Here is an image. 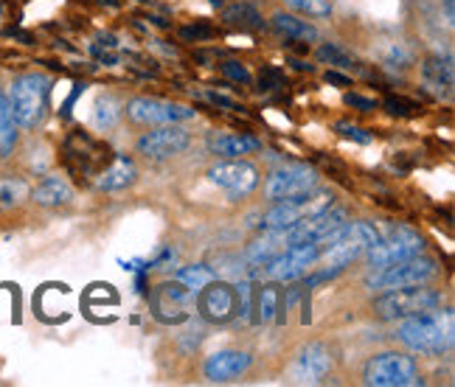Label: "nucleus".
I'll use <instances>...</instances> for the list:
<instances>
[{
	"mask_svg": "<svg viewBox=\"0 0 455 387\" xmlns=\"http://www.w3.org/2000/svg\"><path fill=\"white\" fill-rule=\"evenodd\" d=\"M444 12H447V26H452V0H444Z\"/></svg>",
	"mask_w": 455,
	"mask_h": 387,
	"instance_id": "43",
	"label": "nucleus"
},
{
	"mask_svg": "<svg viewBox=\"0 0 455 387\" xmlns=\"http://www.w3.org/2000/svg\"><path fill=\"white\" fill-rule=\"evenodd\" d=\"M96 186L101 188V191H121V188H127V186H132L135 183V178H138V169H135V161L132 157H127V154H116V157H110V163L104 166L99 174H96Z\"/></svg>",
	"mask_w": 455,
	"mask_h": 387,
	"instance_id": "20",
	"label": "nucleus"
},
{
	"mask_svg": "<svg viewBox=\"0 0 455 387\" xmlns=\"http://www.w3.org/2000/svg\"><path fill=\"white\" fill-rule=\"evenodd\" d=\"M212 4H214V6H222V0H212Z\"/></svg>",
	"mask_w": 455,
	"mask_h": 387,
	"instance_id": "45",
	"label": "nucleus"
},
{
	"mask_svg": "<svg viewBox=\"0 0 455 387\" xmlns=\"http://www.w3.org/2000/svg\"><path fill=\"white\" fill-rule=\"evenodd\" d=\"M28 183L20 178H0V210H12L23 200H28Z\"/></svg>",
	"mask_w": 455,
	"mask_h": 387,
	"instance_id": "29",
	"label": "nucleus"
},
{
	"mask_svg": "<svg viewBox=\"0 0 455 387\" xmlns=\"http://www.w3.org/2000/svg\"><path fill=\"white\" fill-rule=\"evenodd\" d=\"M208 180L225 188L231 200H239V197H248L259 186V169L248 161H242V157H222L220 163L208 169Z\"/></svg>",
	"mask_w": 455,
	"mask_h": 387,
	"instance_id": "9",
	"label": "nucleus"
},
{
	"mask_svg": "<svg viewBox=\"0 0 455 387\" xmlns=\"http://www.w3.org/2000/svg\"><path fill=\"white\" fill-rule=\"evenodd\" d=\"M290 65H292L295 70H307V74H309V70H312V65H307L304 59H290Z\"/></svg>",
	"mask_w": 455,
	"mask_h": 387,
	"instance_id": "42",
	"label": "nucleus"
},
{
	"mask_svg": "<svg viewBox=\"0 0 455 387\" xmlns=\"http://www.w3.org/2000/svg\"><path fill=\"white\" fill-rule=\"evenodd\" d=\"M318 188V171L307 163H292L273 171L267 183H265V194L267 200L278 202V200H292V197H301V194Z\"/></svg>",
	"mask_w": 455,
	"mask_h": 387,
	"instance_id": "12",
	"label": "nucleus"
},
{
	"mask_svg": "<svg viewBox=\"0 0 455 387\" xmlns=\"http://www.w3.org/2000/svg\"><path fill=\"white\" fill-rule=\"evenodd\" d=\"M335 200H331L329 191H318L312 188L301 197H292V200H278L270 210L261 214V231H287V227L304 222L312 214H321V210L331 208Z\"/></svg>",
	"mask_w": 455,
	"mask_h": 387,
	"instance_id": "5",
	"label": "nucleus"
},
{
	"mask_svg": "<svg viewBox=\"0 0 455 387\" xmlns=\"http://www.w3.org/2000/svg\"><path fill=\"white\" fill-rule=\"evenodd\" d=\"M435 275H439V264H435V258H427L419 253L408 261L391 264V267H385V270H371V275L365 278V287L388 292V289L427 284V280H433Z\"/></svg>",
	"mask_w": 455,
	"mask_h": 387,
	"instance_id": "6",
	"label": "nucleus"
},
{
	"mask_svg": "<svg viewBox=\"0 0 455 387\" xmlns=\"http://www.w3.org/2000/svg\"><path fill=\"white\" fill-rule=\"evenodd\" d=\"M222 20L228 26H234L239 31H261L265 28V20H261V14L251 6V4H234L222 12Z\"/></svg>",
	"mask_w": 455,
	"mask_h": 387,
	"instance_id": "26",
	"label": "nucleus"
},
{
	"mask_svg": "<svg viewBox=\"0 0 455 387\" xmlns=\"http://www.w3.org/2000/svg\"><path fill=\"white\" fill-rule=\"evenodd\" d=\"M343 101L348 104V107L360 110V113H371V110H377V101H374V99H365V96H360V93H346Z\"/></svg>",
	"mask_w": 455,
	"mask_h": 387,
	"instance_id": "40",
	"label": "nucleus"
},
{
	"mask_svg": "<svg viewBox=\"0 0 455 387\" xmlns=\"http://www.w3.org/2000/svg\"><path fill=\"white\" fill-rule=\"evenodd\" d=\"M220 67H222V74L231 82H236V84H248L251 82V70L244 67L242 62H222Z\"/></svg>",
	"mask_w": 455,
	"mask_h": 387,
	"instance_id": "39",
	"label": "nucleus"
},
{
	"mask_svg": "<svg viewBox=\"0 0 455 387\" xmlns=\"http://www.w3.org/2000/svg\"><path fill=\"white\" fill-rule=\"evenodd\" d=\"M290 248L287 241V231H265L259 239H253L244 250V261L251 267H265L267 261H273L278 253H284Z\"/></svg>",
	"mask_w": 455,
	"mask_h": 387,
	"instance_id": "21",
	"label": "nucleus"
},
{
	"mask_svg": "<svg viewBox=\"0 0 455 387\" xmlns=\"http://www.w3.org/2000/svg\"><path fill=\"white\" fill-rule=\"evenodd\" d=\"M188 144L191 135L180 124H161L157 130L138 138V152L152 157V161H166V157L186 152Z\"/></svg>",
	"mask_w": 455,
	"mask_h": 387,
	"instance_id": "13",
	"label": "nucleus"
},
{
	"mask_svg": "<svg viewBox=\"0 0 455 387\" xmlns=\"http://www.w3.org/2000/svg\"><path fill=\"white\" fill-rule=\"evenodd\" d=\"M17 146V124H14V115H12V104L9 96L0 93V161L14 152Z\"/></svg>",
	"mask_w": 455,
	"mask_h": 387,
	"instance_id": "28",
	"label": "nucleus"
},
{
	"mask_svg": "<svg viewBox=\"0 0 455 387\" xmlns=\"http://www.w3.org/2000/svg\"><path fill=\"white\" fill-rule=\"evenodd\" d=\"M329 371H331V357L321 343H309L307 348H301V354L295 357V365H292L295 382H304V384L321 382Z\"/></svg>",
	"mask_w": 455,
	"mask_h": 387,
	"instance_id": "18",
	"label": "nucleus"
},
{
	"mask_svg": "<svg viewBox=\"0 0 455 387\" xmlns=\"http://www.w3.org/2000/svg\"><path fill=\"white\" fill-rule=\"evenodd\" d=\"M197 312L208 323H228L236 314V289L214 278L197 292Z\"/></svg>",
	"mask_w": 455,
	"mask_h": 387,
	"instance_id": "16",
	"label": "nucleus"
},
{
	"mask_svg": "<svg viewBox=\"0 0 455 387\" xmlns=\"http://www.w3.org/2000/svg\"><path fill=\"white\" fill-rule=\"evenodd\" d=\"M180 37L186 40V43H200V40H212L214 37V28L208 26V23H197V26H186V28H180Z\"/></svg>",
	"mask_w": 455,
	"mask_h": 387,
	"instance_id": "38",
	"label": "nucleus"
},
{
	"mask_svg": "<svg viewBox=\"0 0 455 387\" xmlns=\"http://www.w3.org/2000/svg\"><path fill=\"white\" fill-rule=\"evenodd\" d=\"M385 65H391V67H408V65H413L411 48H405L402 43H391V48L385 51Z\"/></svg>",
	"mask_w": 455,
	"mask_h": 387,
	"instance_id": "36",
	"label": "nucleus"
},
{
	"mask_svg": "<svg viewBox=\"0 0 455 387\" xmlns=\"http://www.w3.org/2000/svg\"><path fill=\"white\" fill-rule=\"evenodd\" d=\"M284 84H287V76H284L282 67H275V65L261 67V74H259V91L261 93L278 91V87H284Z\"/></svg>",
	"mask_w": 455,
	"mask_h": 387,
	"instance_id": "35",
	"label": "nucleus"
},
{
	"mask_svg": "<svg viewBox=\"0 0 455 387\" xmlns=\"http://www.w3.org/2000/svg\"><path fill=\"white\" fill-rule=\"evenodd\" d=\"M251 367V354L244 351H220V354L208 357L205 362V379L208 382H234Z\"/></svg>",
	"mask_w": 455,
	"mask_h": 387,
	"instance_id": "19",
	"label": "nucleus"
},
{
	"mask_svg": "<svg viewBox=\"0 0 455 387\" xmlns=\"http://www.w3.org/2000/svg\"><path fill=\"white\" fill-rule=\"evenodd\" d=\"M343 222H346V210L331 205V208L321 210V214H312L304 222L287 227V241L290 244H299V241H318L321 244L329 233H335Z\"/></svg>",
	"mask_w": 455,
	"mask_h": 387,
	"instance_id": "17",
	"label": "nucleus"
},
{
	"mask_svg": "<svg viewBox=\"0 0 455 387\" xmlns=\"http://www.w3.org/2000/svg\"><path fill=\"white\" fill-rule=\"evenodd\" d=\"M326 82H329V84H340V87H352V79L335 74V70H329V74H326Z\"/></svg>",
	"mask_w": 455,
	"mask_h": 387,
	"instance_id": "41",
	"label": "nucleus"
},
{
	"mask_svg": "<svg viewBox=\"0 0 455 387\" xmlns=\"http://www.w3.org/2000/svg\"><path fill=\"white\" fill-rule=\"evenodd\" d=\"M284 4L307 17H315V20L331 14V0H284Z\"/></svg>",
	"mask_w": 455,
	"mask_h": 387,
	"instance_id": "33",
	"label": "nucleus"
},
{
	"mask_svg": "<svg viewBox=\"0 0 455 387\" xmlns=\"http://www.w3.org/2000/svg\"><path fill=\"white\" fill-rule=\"evenodd\" d=\"M425 250V239L419 236L413 227H394L388 236H379L374 248L365 253V264L371 270H385L391 264L408 261Z\"/></svg>",
	"mask_w": 455,
	"mask_h": 387,
	"instance_id": "8",
	"label": "nucleus"
},
{
	"mask_svg": "<svg viewBox=\"0 0 455 387\" xmlns=\"http://www.w3.org/2000/svg\"><path fill=\"white\" fill-rule=\"evenodd\" d=\"M435 306H442V292L427 284H416V287L388 289L385 295H379L374 301V314L382 320H405Z\"/></svg>",
	"mask_w": 455,
	"mask_h": 387,
	"instance_id": "4",
	"label": "nucleus"
},
{
	"mask_svg": "<svg viewBox=\"0 0 455 387\" xmlns=\"http://www.w3.org/2000/svg\"><path fill=\"white\" fill-rule=\"evenodd\" d=\"M385 110L396 118H413V115L422 113V107H419L413 99H405V96H388L385 99Z\"/></svg>",
	"mask_w": 455,
	"mask_h": 387,
	"instance_id": "34",
	"label": "nucleus"
},
{
	"mask_svg": "<svg viewBox=\"0 0 455 387\" xmlns=\"http://www.w3.org/2000/svg\"><path fill=\"white\" fill-rule=\"evenodd\" d=\"M379 239V231L371 222H343L335 233H329L321 241V258L335 264V267H346L357 258L369 253Z\"/></svg>",
	"mask_w": 455,
	"mask_h": 387,
	"instance_id": "3",
	"label": "nucleus"
},
{
	"mask_svg": "<svg viewBox=\"0 0 455 387\" xmlns=\"http://www.w3.org/2000/svg\"><path fill=\"white\" fill-rule=\"evenodd\" d=\"M31 200L43 208H60L74 202V188L68 186L62 178H45L37 188L31 191Z\"/></svg>",
	"mask_w": 455,
	"mask_h": 387,
	"instance_id": "24",
	"label": "nucleus"
},
{
	"mask_svg": "<svg viewBox=\"0 0 455 387\" xmlns=\"http://www.w3.org/2000/svg\"><path fill=\"white\" fill-rule=\"evenodd\" d=\"M99 4H108V6H113V9H116V6H118V0H99Z\"/></svg>",
	"mask_w": 455,
	"mask_h": 387,
	"instance_id": "44",
	"label": "nucleus"
},
{
	"mask_svg": "<svg viewBox=\"0 0 455 387\" xmlns=\"http://www.w3.org/2000/svg\"><path fill=\"white\" fill-rule=\"evenodd\" d=\"M273 28L282 34V37L292 40V43H318L321 34L309 20H301V17L287 14V12H275L273 14Z\"/></svg>",
	"mask_w": 455,
	"mask_h": 387,
	"instance_id": "23",
	"label": "nucleus"
},
{
	"mask_svg": "<svg viewBox=\"0 0 455 387\" xmlns=\"http://www.w3.org/2000/svg\"><path fill=\"white\" fill-rule=\"evenodd\" d=\"M321 258V244L318 241H299L290 244L284 253H278L273 261L265 264V275L270 280H295L307 275V270Z\"/></svg>",
	"mask_w": 455,
	"mask_h": 387,
	"instance_id": "10",
	"label": "nucleus"
},
{
	"mask_svg": "<svg viewBox=\"0 0 455 387\" xmlns=\"http://www.w3.org/2000/svg\"><path fill=\"white\" fill-rule=\"evenodd\" d=\"M335 132H340L343 138L355 140V144H371V132L369 130H360L355 124H348V121H338L335 124Z\"/></svg>",
	"mask_w": 455,
	"mask_h": 387,
	"instance_id": "37",
	"label": "nucleus"
},
{
	"mask_svg": "<svg viewBox=\"0 0 455 387\" xmlns=\"http://www.w3.org/2000/svg\"><path fill=\"white\" fill-rule=\"evenodd\" d=\"M48 93H51V82L43 74H23L12 82L9 104L17 130H34L43 124V118L48 113Z\"/></svg>",
	"mask_w": 455,
	"mask_h": 387,
	"instance_id": "2",
	"label": "nucleus"
},
{
	"mask_svg": "<svg viewBox=\"0 0 455 387\" xmlns=\"http://www.w3.org/2000/svg\"><path fill=\"white\" fill-rule=\"evenodd\" d=\"M396 340L411 348L413 354L439 357L447 354L455 343V318L450 309H430L422 314L405 318L396 326Z\"/></svg>",
	"mask_w": 455,
	"mask_h": 387,
	"instance_id": "1",
	"label": "nucleus"
},
{
	"mask_svg": "<svg viewBox=\"0 0 455 387\" xmlns=\"http://www.w3.org/2000/svg\"><path fill=\"white\" fill-rule=\"evenodd\" d=\"M318 62L331 65V67H352L355 65V57L348 54L346 48H340L338 43H323L318 48Z\"/></svg>",
	"mask_w": 455,
	"mask_h": 387,
	"instance_id": "32",
	"label": "nucleus"
},
{
	"mask_svg": "<svg viewBox=\"0 0 455 387\" xmlns=\"http://www.w3.org/2000/svg\"><path fill=\"white\" fill-rule=\"evenodd\" d=\"M363 382L371 387H411L419 384V367L416 359L396 351H385L365 362Z\"/></svg>",
	"mask_w": 455,
	"mask_h": 387,
	"instance_id": "7",
	"label": "nucleus"
},
{
	"mask_svg": "<svg viewBox=\"0 0 455 387\" xmlns=\"http://www.w3.org/2000/svg\"><path fill=\"white\" fill-rule=\"evenodd\" d=\"M121 113H124V107H121V101L116 96H101L96 101V124L104 130H110L121 118Z\"/></svg>",
	"mask_w": 455,
	"mask_h": 387,
	"instance_id": "31",
	"label": "nucleus"
},
{
	"mask_svg": "<svg viewBox=\"0 0 455 387\" xmlns=\"http://www.w3.org/2000/svg\"><path fill=\"white\" fill-rule=\"evenodd\" d=\"M422 79H425V87L435 96H452V84H455V70H452V59H442V57H433V59H425L422 65Z\"/></svg>",
	"mask_w": 455,
	"mask_h": 387,
	"instance_id": "22",
	"label": "nucleus"
},
{
	"mask_svg": "<svg viewBox=\"0 0 455 387\" xmlns=\"http://www.w3.org/2000/svg\"><path fill=\"white\" fill-rule=\"evenodd\" d=\"M127 115L135 124H183V121L195 118L197 110L186 107V104H174L166 99H149V96H138L127 104Z\"/></svg>",
	"mask_w": 455,
	"mask_h": 387,
	"instance_id": "11",
	"label": "nucleus"
},
{
	"mask_svg": "<svg viewBox=\"0 0 455 387\" xmlns=\"http://www.w3.org/2000/svg\"><path fill=\"white\" fill-rule=\"evenodd\" d=\"M65 161L76 174H93L110 163V154H108V146L93 140L91 135L76 132L71 135V140H68V146H65Z\"/></svg>",
	"mask_w": 455,
	"mask_h": 387,
	"instance_id": "15",
	"label": "nucleus"
},
{
	"mask_svg": "<svg viewBox=\"0 0 455 387\" xmlns=\"http://www.w3.org/2000/svg\"><path fill=\"white\" fill-rule=\"evenodd\" d=\"M253 320L256 323H270L273 318H275V314H278V306H282V292H278V287L275 284H265V287H261L256 295H253Z\"/></svg>",
	"mask_w": 455,
	"mask_h": 387,
	"instance_id": "27",
	"label": "nucleus"
},
{
	"mask_svg": "<svg viewBox=\"0 0 455 387\" xmlns=\"http://www.w3.org/2000/svg\"><path fill=\"white\" fill-rule=\"evenodd\" d=\"M195 292L186 289L180 280H166L152 292V314L161 323H180L188 318V306Z\"/></svg>",
	"mask_w": 455,
	"mask_h": 387,
	"instance_id": "14",
	"label": "nucleus"
},
{
	"mask_svg": "<svg viewBox=\"0 0 455 387\" xmlns=\"http://www.w3.org/2000/svg\"><path fill=\"white\" fill-rule=\"evenodd\" d=\"M214 278H217V272L208 267V264H191V267H183V270H178V275H174V280H180V284L191 292H200L205 284H212Z\"/></svg>",
	"mask_w": 455,
	"mask_h": 387,
	"instance_id": "30",
	"label": "nucleus"
},
{
	"mask_svg": "<svg viewBox=\"0 0 455 387\" xmlns=\"http://www.w3.org/2000/svg\"><path fill=\"white\" fill-rule=\"evenodd\" d=\"M0 12H4V9H0Z\"/></svg>",
	"mask_w": 455,
	"mask_h": 387,
	"instance_id": "46",
	"label": "nucleus"
},
{
	"mask_svg": "<svg viewBox=\"0 0 455 387\" xmlns=\"http://www.w3.org/2000/svg\"><path fill=\"white\" fill-rule=\"evenodd\" d=\"M208 149L220 157H242L261 149V140L253 135H217L208 140Z\"/></svg>",
	"mask_w": 455,
	"mask_h": 387,
	"instance_id": "25",
	"label": "nucleus"
}]
</instances>
